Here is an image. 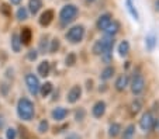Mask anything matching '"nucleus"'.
Wrapping results in <instances>:
<instances>
[{"label": "nucleus", "instance_id": "obj_28", "mask_svg": "<svg viewBox=\"0 0 159 139\" xmlns=\"http://www.w3.org/2000/svg\"><path fill=\"white\" fill-rule=\"evenodd\" d=\"M76 63V55L75 54H69L66 56V65L68 66H73Z\"/></svg>", "mask_w": 159, "mask_h": 139}, {"label": "nucleus", "instance_id": "obj_26", "mask_svg": "<svg viewBox=\"0 0 159 139\" xmlns=\"http://www.w3.org/2000/svg\"><path fill=\"white\" fill-rule=\"evenodd\" d=\"M155 44H156V38L153 35H148L147 37V46L149 51H152L155 48Z\"/></svg>", "mask_w": 159, "mask_h": 139}, {"label": "nucleus", "instance_id": "obj_35", "mask_svg": "<svg viewBox=\"0 0 159 139\" xmlns=\"http://www.w3.org/2000/svg\"><path fill=\"white\" fill-rule=\"evenodd\" d=\"M155 6H156V7H155V9H156V10H158V11H159V0H156V3H155Z\"/></svg>", "mask_w": 159, "mask_h": 139}, {"label": "nucleus", "instance_id": "obj_9", "mask_svg": "<svg viewBox=\"0 0 159 139\" xmlns=\"http://www.w3.org/2000/svg\"><path fill=\"white\" fill-rule=\"evenodd\" d=\"M110 23H111V14H108V13L107 14H103L102 17L99 18V21H97V28L104 31L106 28L110 25Z\"/></svg>", "mask_w": 159, "mask_h": 139}, {"label": "nucleus", "instance_id": "obj_5", "mask_svg": "<svg viewBox=\"0 0 159 139\" xmlns=\"http://www.w3.org/2000/svg\"><path fill=\"white\" fill-rule=\"evenodd\" d=\"M25 83H27V87H28V90H30L31 94L35 96V94L39 91L41 85H39V80H38V77H37L35 75H31L30 73V75L25 76Z\"/></svg>", "mask_w": 159, "mask_h": 139}, {"label": "nucleus", "instance_id": "obj_4", "mask_svg": "<svg viewBox=\"0 0 159 139\" xmlns=\"http://www.w3.org/2000/svg\"><path fill=\"white\" fill-rule=\"evenodd\" d=\"M139 127H141L144 131L153 129V128L156 127V119L152 117L151 112H145V114L142 115L141 121H139Z\"/></svg>", "mask_w": 159, "mask_h": 139}, {"label": "nucleus", "instance_id": "obj_32", "mask_svg": "<svg viewBox=\"0 0 159 139\" xmlns=\"http://www.w3.org/2000/svg\"><path fill=\"white\" fill-rule=\"evenodd\" d=\"M28 59H31V61L37 59V51H30V54H28Z\"/></svg>", "mask_w": 159, "mask_h": 139}, {"label": "nucleus", "instance_id": "obj_23", "mask_svg": "<svg viewBox=\"0 0 159 139\" xmlns=\"http://www.w3.org/2000/svg\"><path fill=\"white\" fill-rule=\"evenodd\" d=\"M113 75H114V69H113V67H110V66H108V67H106V69L103 70V72H102V75H100V76H102V79H103V80H108V79H110Z\"/></svg>", "mask_w": 159, "mask_h": 139}, {"label": "nucleus", "instance_id": "obj_1", "mask_svg": "<svg viewBox=\"0 0 159 139\" xmlns=\"http://www.w3.org/2000/svg\"><path fill=\"white\" fill-rule=\"evenodd\" d=\"M34 112H35L34 104L31 103L28 98H20V100H18L17 114L21 119H24V121H30V119H33Z\"/></svg>", "mask_w": 159, "mask_h": 139}, {"label": "nucleus", "instance_id": "obj_11", "mask_svg": "<svg viewBox=\"0 0 159 139\" xmlns=\"http://www.w3.org/2000/svg\"><path fill=\"white\" fill-rule=\"evenodd\" d=\"M31 37H33V33H31V30L28 27L23 28V31H21V35H20V41L23 45H28V44L31 42Z\"/></svg>", "mask_w": 159, "mask_h": 139}, {"label": "nucleus", "instance_id": "obj_15", "mask_svg": "<svg viewBox=\"0 0 159 139\" xmlns=\"http://www.w3.org/2000/svg\"><path fill=\"white\" fill-rule=\"evenodd\" d=\"M28 7H30V11L33 14H37L39 11V9L42 7V0H30Z\"/></svg>", "mask_w": 159, "mask_h": 139}, {"label": "nucleus", "instance_id": "obj_33", "mask_svg": "<svg viewBox=\"0 0 159 139\" xmlns=\"http://www.w3.org/2000/svg\"><path fill=\"white\" fill-rule=\"evenodd\" d=\"M66 139H80V136L76 135V133H70V135L66 136Z\"/></svg>", "mask_w": 159, "mask_h": 139}, {"label": "nucleus", "instance_id": "obj_8", "mask_svg": "<svg viewBox=\"0 0 159 139\" xmlns=\"http://www.w3.org/2000/svg\"><path fill=\"white\" fill-rule=\"evenodd\" d=\"M52 18H54V11H52V10H45L41 14V17H39V24L47 27V25L51 24Z\"/></svg>", "mask_w": 159, "mask_h": 139}, {"label": "nucleus", "instance_id": "obj_17", "mask_svg": "<svg viewBox=\"0 0 159 139\" xmlns=\"http://www.w3.org/2000/svg\"><path fill=\"white\" fill-rule=\"evenodd\" d=\"M21 41H20V37L17 35V34H13V37H11V46H13V51L14 52H20V49H21Z\"/></svg>", "mask_w": 159, "mask_h": 139}, {"label": "nucleus", "instance_id": "obj_16", "mask_svg": "<svg viewBox=\"0 0 159 139\" xmlns=\"http://www.w3.org/2000/svg\"><path fill=\"white\" fill-rule=\"evenodd\" d=\"M118 30H120V25H118V23H117V21H111L110 25H108V27L106 28L104 31H106V34H107V35L113 37L114 34L118 33Z\"/></svg>", "mask_w": 159, "mask_h": 139}, {"label": "nucleus", "instance_id": "obj_18", "mask_svg": "<svg viewBox=\"0 0 159 139\" xmlns=\"http://www.w3.org/2000/svg\"><path fill=\"white\" fill-rule=\"evenodd\" d=\"M125 4H127V9H128V11L131 13V15L134 17V20H137V21H138V20H139V15H138V11L135 10L134 4H132V0H125Z\"/></svg>", "mask_w": 159, "mask_h": 139}, {"label": "nucleus", "instance_id": "obj_31", "mask_svg": "<svg viewBox=\"0 0 159 139\" xmlns=\"http://www.w3.org/2000/svg\"><path fill=\"white\" fill-rule=\"evenodd\" d=\"M6 136H7V139H16L17 132H16V129H13V128H9L6 132Z\"/></svg>", "mask_w": 159, "mask_h": 139}, {"label": "nucleus", "instance_id": "obj_12", "mask_svg": "<svg viewBox=\"0 0 159 139\" xmlns=\"http://www.w3.org/2000/svg\"><path fill=\"white\" fill-rule=\"evenodd\" d=\"M106 111V104L103 103V101H97L96 104L93 106V110H92V112H93V115L96 118H100L103 114H104Z\"/></svg>", "mask_w": 159, "mask_h": 139}, {"label": "nucleus", "instance_id": "obj_27", "mask_svg": "<svg viewBox=\"0 0 159 139\" xmlns=\"http://www.w3.org/2000/svg\"><path fill=\"white\" fill-rule=\"evenodd\" d=\"M58 49H59V39L55 38V39H52L51 48H49V52H51V54H54V52H57Z\"/></svg>", "mask_w": 159, "mask_h": 139}, {"label": "nucleus", "instance_id": "obj_21", "mask_svg": "<svg viewBox=\"0 0 159 139\" xmlns=\"http://www.w3.org/2000/svg\"><path fill=\"white\" fill-rule=\"evenodd\" d=\"M120 131H121L120 124H113L110 127V129H108V135H110L111 138H114V136H117L118 133H120Z\"/></svg>", "mask_w": 159, "mask_h": 139}, {"label": "nucleus", "instance_id": "obj_22", "mask_svg": "<svg viewBox=\"0 0 159 139\" xmlns=\"http://www.w3.org/2000/svg\"><path fill=\"white\" fill-rule=\"evenodd\" d=\"M134 132H135V127H134V125H128V127H127V129L124 131L123 139H132Z\"/></svg>", "mask_w": 159, "mask_h": 139}, {"label": "nucleus", "instance_id": "obj_7", "mask_svg": "<svg viewBox=\"0 0 159 139\" xmlns=\"http://www.w3.org/2000/svg\"><path fill=\"white\" fill-rule=\"evenodd\" d=\"M80 96H82L80 86H73V87L70 89V91L68 93V101L73 104V103H76V101L80 98Z\"/></svg>", "mask_w": 159, "mask_h": 139}, {"label": "nucleus", "instance_id": "obj_3", "mask_svg": "<svg viewBox=\"0 0 159 139\" xmlns=\"http://www.w3.org/2000/svg\"><path fill=\"white\" fill-rule=\"evenodd\" d=\"M83 35H84V28L82 27V25H75V27H72L69 31H68L66 38L69 39L70 42L76 44V42H79V41H82Z\"/></svg>", "mask_w": 159, "mask_h": 139}, {"label": "nucleus", "instance_id": "obj_14", "mask_svg": "<svg viewBox=\"0 0 159 139\" xmlns=\"http://www.w3.org/2000/svg\"><path fill=\"white\" fill-rule=\"evenodd\" d=\"M49 69H51V67H49V62H47V61L41 62L38 66V75L42 76V77H45V76L49 75Z\"/></svg>", "mask_w": 159, "mask_h": 139}, {"label": "nucleus", "instance_id": "obj_19", "mask_svg": "<svg viewBox=\"0 0 159 139\" xmlns=\"http://www.w3.org/2000/svg\"><path fill=\"white\" fill-rule=\"evenodd\" d=\"M39 91H41V94H42V97H47V96H49V93L52 91V83H45V85H42L41 87H39Z\"/></svg>", "mask_w": 159, "mask_h": 139}, {"label": "nucleus", "instance_id": "obj_29", "mask_svg": "<svg viewBox=\"0 0 159 139\" xmlns=\"http://www.w3.org/2000/svg\"><path fill=\"white\" fill-rule=\"evenodd\" d=\"M139 110H141V103H139V101H134V103L131 104V112L132 114H137Z\"/></svg>", "mask_w": 159, "mask_h": 139}, {"label": "nucleus", "instance_id": "obj_25", "mask_svg": "<svg viewBox=\"0 0 159 139\" xmlns=\"http://www.w3.org/2000/svg\"><path fill=\"white\" fill-rule=\"evenodd\" d=\"M28 17V11L25 7H20V9L17 10V18L18 20H25V18Z\"/></svg>", "mask_w": 159, "mask_h": 139}, {"label": "nucleus", "instance_id": "obj_10", "mask_svg": "<svg viewBox=\"0 0 159 139\" xmlns=\"http://www.w3.org/2000/svg\"><path fill=\"white\" fill-rule=\"evenodd\" d=\"M66 115H68V110L63 108V107H58L52 111V118L55 121H62V119H65Z\"/></svg>", "mask_w": 159, "mask_h": 139}, {"label": "nucleus", "instance_id": "obj_36", "mask_svg": "<svg viewBox=\"0 0 159 139\" xmlns=\"http://www.w3.org/2000/svg\"><path fill=\"white\" fill-rule=\"evenodd\" d=\"M87 2H94V0H87Z\"/></svg>", "mask_w": 159, "mask_h": 139}, {"label": "nucleus", "instance_id": "obj_20", "mask_svg": "<svg viewBox=\"0 0 159 139\" xmlns=\"http://www.w3.org/2000/svg\"><path fill=\"white\" fill-rule=\"evenodd\" d=\"M129 51V44L128 41H123V42L120 44V46H118V52H120L121 56H125L127 54H128Z\"/></svg>", "mask_w": 159, "mask_h": 139}, {"label": "nucleus", "instance_id": "obj_2", "mask_svg": "<svg viewBox=\"0 0 159 139\" xmlns=\"http://www.w3.org/2000/svg\"><path fill=\"white\" fill-rule=\"evenodd\" d=\"M76 15H78V7L73 6V4H66V6H63L59 13V18H61V21H62V24H69V23H72L76 18Z\"/></svg>", "mask_w": 159, "mask_h": 139}, {"label": "nucleus", "instance_id": "obj_34", "mask_svg": "<svg viewBox=\"0 0 159 139\" xmlns=\"http://www.w3.org/2000/svg\"><path fill=\"white\" fill-rule=\"evenodd\" d=\"M21 0H10V3H13V4H18Z\"/></svg>", "mask_w": 159, "mask_h": 139}, {"label": "nucleus", "instance_id": "obj_30", "mask_svg": "<svg viewBox=\"0 0 159 139\" xmlns=\"http://www.w3.org/2000/svg\"><path fill=\"white\" fill-rule=\"evenodd\" d=\"M47 129H48V122H47V121H45V119H44V121H41V122H39L38 131H39V132H41V133H44V132H47Z\"/></svg>", "mask_w": 159, "mask_h": 139}, {"label": "nucleus", "instance_id": "obj_6", "mask_svg": "<svg viewBox=\"0 0 159 139\" xmlns=\"http://www.w3.org/2000/svg\"><path fill=\"white\" fill-rule=\"evenodd\" d=\"M145 89V80L141 75H135L131 83V90L134 94H139Z\"/></svg>", "mask_w": 159, "mask_h": 139}, {"label": "nucleus", "instance_id": "obj_13", "mask_svg": "<svg viewBox=\"0 0 159 139\" xmlns=\"http://www.w3.org/2000/svg\"><path fill=\"white\" fill-rule=\"evenodd\" d=\"M127 86H128V76L121 75L120 77L117 79V82H116V89H117L118 91H123Z\"/></svg>", "mask_w": 159, "mask_h": 139}, {"label": "nucleus", "instance_id": "obj_24", "mask_svg": "<svg viewBox=\"0 0 159 139\" xmlns=\"http://www.w3.org/2000/svg\"><path fill=\"white\" fill-rule=\"evenodd\" d=\"M103 52H104V49H103L102 39H99V41L93 45V54L94 55H103Z\"/></svg>", "mask_w": 159, "mask_h": 139}]
</instances>
